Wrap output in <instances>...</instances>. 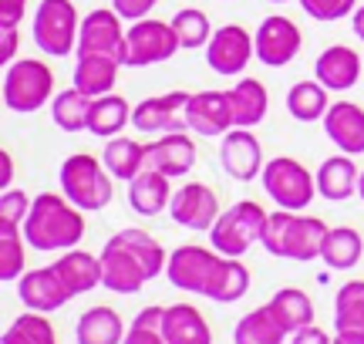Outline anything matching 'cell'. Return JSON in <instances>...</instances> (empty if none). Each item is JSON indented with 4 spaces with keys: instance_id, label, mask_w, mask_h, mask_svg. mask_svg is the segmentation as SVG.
<instances>
[{
    "instance_id": "6da1fadb",
    "label": "cell",
    "mask_w": 364,
    "mask_h": 344,
    "mask_svg": "<svg viewBox=\"0 0 364 344\" xmlns=\"http://www.w3.org/2000/svg\"><path fill=\"white\" fill-rule=\"evenodd\" d=\"M27 247L41 253L75 250L85 240V210H78L65 193H38L24 220Z\"/></svg>"
},
{
    "instance_id": "7a4b0ae2",
    "label": "cell",
    "mask_w": 364,
    "mask_h": 344,
    "mask_svg": "<svg viewBox=\"0 0 364 344\" xmlns=\"http://www.w3.org/2000/svg\"><path fill=\"white\" fill-rule=\"evenodd\" d=\"M327 230L331 226L321 216H300V213H290V210H277L267 220V230H263L260 243L270 257L311 264V260H321Z\"/></svg>"
},
{
    "instance_id": "3957f363",
    "label": "cell",
    "mask_w": 364,
    "mask_h": 344,
    "mask_svg": "<svg viewBox=\"0 0 364 344\" xmlns=\"http://www.w3.org/2000/svg\"><path fill=\"white\" fill-rule=\"evenodd\" d=\"M58 183L78 210L85 213H98L105 210L112 196H115V176L108 172V166L102 162V156H91V152H75L61 162L58 172Z\"/></svg>"
},
{
    "instance_id": "277c9868",
    "label": "cell",
    "mask_w": 364,
    "mask_h": 344,
    "mask_svg": "<svg viewBox=\"0 0 364 344\" xmlns=\"http://www.w3.org/2000/svg\"><path fill=\"white\" fill-rule=\"evenodd\" d=\"M54 71L41 58H17L4 68V105L14 115H31L51 105L54 98Z\"/></svg>"
},
{
    "instance_id": "5b68a950",
    "label": "cell",
    "mask_w": 364,
    "mask_h": 344,
    "mask_svg": "<svg viewBox=\"0 0 364 344\" xmlns=\"http://www.w3.org/2000/svg\"><path fill=\"white\" fill-rule=\"evenodd\" d=\"M270 213L263 210L257 199H240L230 210L220 213V220L209 230V247L220 250L223 257H243V253L260 243L263 230H267Z\"/></svg>"
},
{
    "instance_id": "8992f818",
    "label": "cell",
    "mask_w": 364,
    "mask_h": 344,
    "mask_svg": "<svg viewBox=\"0 0 364 344\" xmlns=\"http://www.w3.org/2000/svg\"><path fill=\"white\" fill-rule=\"evenodd\" d=\"M260 183L267 189V196L277 203V210H290L300 213L314 203L317 193V172H311L300 159L294 156H277V159H267L260 172Z\"/></svg>"
},
{
    "instance_id": "52a82bcc",
    "label": "cell",
    "mask_w": 364,
    "mask_h": 344,
    "mask_svg": "<svg viewBox=\"0 0 364 344\" xmlns=\"http://www.w3.org/2000/svg\"><path fill=\"white\" fill-rule=\"evenodd\" d=\"M81 17L71 0H41L34 14V44L48 58H65L78 51Z\"/></svg>"
},
{
    "instance_id": "ba28073f",
    "label": "cell",
    "mask_w": 364,
    "mask_h": 344,
    "mask_svg": "<svg viewBox=\"0 0 364 344\" xmlns=\"http://www.w3.org/2000/svg\"><path fill=\"white\" fill-rule=\"evenodd\" d=\"M179 34L172 21H159V17H142L129 24V51H125V68H149L169 61L179 51Z\"/></svg>"
},
{
    "instance_id": "9c48e42d",
    "label": "cell",
    "mask_w": 364,
    "mask_h": 344,
    "mask_svg": "<svg viewBox=\"0 0 364 344\" xmlns=\"http://www.w3.org/2000/svg\"><path fill=\"white\" fill-rule=\"evenodd\" d=\"M125 24L129 21L115 7H98V11L85 14L75 54H108L125 65V51H129V27Z\"/></svg>"
},
{
    "instance_id": "30bf717a",
    "label": "cell",
    "mask_w": 364,
    "mask_h": 344,
    "mask_svg": "<svg viewBox=\"0 0 364 344\" xmlns=\"http://www.w3.org/2000/svg\"><path fill=\"white\" fill-rule=\"evenodd\" d=\"M193 92H166L142 98L132 108V129L145 135H166V132H189L186 122V105Z\"/></svg>"
},
{
    "instance_id": "8fae6325",
    "label": "cell",
    "mask_w": 364,
    "mask_h": 344,
    "mask_svg": "<svg viewBox=\"0 0 364 344\" xmlns=\"http://www.w3.org/2000/svg\"><path fill=\"white\" fill-rule=\"evenodd\" d=\"M250 58H257V41L243 24H223L213 31L206 44V65L223 75V78H236L243 75Z\"/></svg>"
},
{
    "instance_id": "7c38bea8",
    "label": "cell",
    "mask_w": 364,
    "mask_h": 344,
    "mask_svg": "<svg viewBox=\"0 0 364 344\" xmlns=\"http://www.w3.org/2000/svg\"><path fill=\"white\" fill-rule=\"evenodd\" d=\"M220 250L213 247H199V243H182L169 253L166 264V277L172 280V287H179L186 294H206L209 277L220 264Z\"/></svg>"
},
{
    "instance_id": "4fadbf2b",
    "label": "cell",
    "mask_w": 364,
    "mask_h": 344,
    "mask_svg": "<svg viewBox=\"0 0 364 344\" xmlns=\"http://www.w3.org/2000/svg\"><path fill=\"white\" fill-rule=\"evenodd\" d=\"M253 41H257V61L267 68H287L304 48L300 27L284 14L263 17L260 27L253 31Z\"/></svg>"
},
{
    "instance_id": "5bb4252c",
    "label": "cell",
    "mask_w": 364,
    "mask_h": 344,
    "mask_svg": "<svg viewBox=\"0 0 364 344\" xmlns=\"http://www.w3.org/2000/svg\"><path fill=\"white\" fill-rule=\"evenodd\" d=\"M169 213L172 220L182 226V230H193V233H209L213 223L220 220V196L216 189L206 183H186L172 193V203H169Z\"/></svg>"
},
{
    "instance_id": "9a60e30c",
    "label": "cell",
    "mask_w": 364,
    "mask_h": 344,
    "mask_svg": "<svg viewBox=\"0 0 364 344\" xmlns=\"http://www.w3.org/2000/svg\"><path fill=\"white\" fill-rule=\"evenodd\" d=\"M186 122H189V132L203 139H223L226 132H233L236 115L230 92H196L186 105Z\"/></svg>"
},
{
    "instance_id": "2e32d148",
    "label": "cell",
    "mask_w": 364,
    "mask_h": 344,
    "mask_svg": "<svg viewBox=\"0 0 364 344\" xmlns=\"http://www.w3.org/2000/svg\"><path fill=\"white\" fill-rule=\"evenodd\" d=\"M17 297L27 311H41V314H54L58 307H65L68 301H75V294L68 291V284L61 280L58 267H38V270H24V277L17 280Z\"/></svg>"
},
{
    "instance_id": "e0dca14e",
    "label": "cell",
    "mask_w": 364,
    "mask_h": 344,
    "mask_svg": "<svg viewBox=\"0 0 364 344\" xmlns=\"http://www.w3.org/2000/svg\"><path fill=\"white\" fill-rule=\"evenodd\" d=\"M220 166L236 183H253L263 172V146L253 129H233L220 142Z\"/></svg>"
},
{
    "instance_id": "ac0fdd59",
    "label": "cell",
    "mask_w": 364,
    "mask_h": 344,
    "mask_svg": "<svg viewBox=\"0 0 364 344\" xmlns=\"http://www.w3.org/2000/svg\"><path fill=\"white\" fill-rule=\"evenodd\" d=\"M98 257H102V287H108L112 294H139L149 284V274L139 264V257L118 237L108 240Z\"/></svg>"
},
{
    "instance_id": "d6986e66",
    "label": "cell",
    "mask_w": 364,
    "mask_h": 344,
    "mask_svg": "<svg viewBox=\"0 0 364 344\" xmlns=\"http://www.w3.org/2000/svg\"><path fill=\"white\" fill-rule=\"evenodd\" d=\"M196 166V142L189 132H166L145 142V169H156L169 179L189 176Z\"/></svg>"
},
{
    "instance_id": "ffe728a7",
    "label": "cell",
    "mask_w": 364,
    "mask_h": 344,
    "mask_svg": "<svg viewBox=\"0 0 364 344\" xmlns=\"http://www.w3.org/2000/svg\"><path fill=\"white\" fill-rule=\"evenodd\" d=\"M364 71V58L348 44H331L321 58L314 61V78L324 85L327 92H351Z\"/></svg>"
},
{
    "instance_id": "44dd1931",
    "label": "cell",
    "mask_w": 364,
    "mask_h": 344,
    "mask_svg": "<svg viewBox=\"0 0 364 344\" xmlns=\"http://www.w3.org/2000/svg\"><path fill=\"white\" fill-rule=\"evenodd\" d=\"M324 135L344 156H364V108L358 102H334L324 115Z\"/></svg>"
},
{
    "instance_id": "7402d4cb",
    "label": "cell",
    "mask_w": 364,
    "mask_h": 344,
    "mask_svg": "<svg viewBox=\"0 0 364 344\" xmlns=\"http://www.w3.org/2000/svg\"><path fill=\"white\" fill-rule=\"evenodd\" d=\"M172 203V179L156 169H142L129 183V206L139 216H159Z\"/></svg>"
},
{
    "instance_id": "603a6c76",
    "label": "cell",
    "mask_w": 364,
    "mask_h": 344,
    "mask_svg": "<svg viewBox=\"0 0 364 344\" xmlns=\"http://www.w3.org/2000/svg\"><path fill=\"white\" fill-rule=\"evenodd\" d=\"M75 88L88 95V98H102V95L115 92L118 68H125L118 58L108 54H75Z\"/></svg>"
},
{
    "instance_id": "cb8c5ba5",
    "label": "cell",
    "mask_w": 364,
    "mask_h": 344,
    "mask_svg": "<svg viewBox=\"0 0 364 344\" xmlns=\"http://www.w3.org/2000/svg\"><path fill=\"white\" fill-rule=\"evenodd\" d=\"M358 179H361V172L354 166V156H331V159L321 162V169H317V193L331 203H344V199L358 196Z\"/></svg>"
},
{
    "instance_id": "d4e9b609",
    "label": "cell",
    "mask_w": 364,
    "mask_h": 344,
    "mask_svg": "<svg viewBox=\"0 0 364 344\" xmlns=\"http://www.w3.org/2000/svg\"><path fill=\"white\" fill-rule=\"evenodd\" d=\"M125 334H129L125 321L118 318L115 307L105 304L88 307L78 318V324H75V341L78 344H122Z\"/></svg>"
},
{
    "instance_id": "484cf974",
    "label": "cell",
    "mask_w": 364,
    "mask_h": 344,
    "mask_svg": "<svg viewBox=\"0 0 364 344\" xmlns=\"http://www.w3.org/2000/svg\"><path fill=\"white\" fill-rule=\"evenodd\" d=\"M162 334H166V344H213L209 321L203 318L199 307H193V304L166 307Z\"/></svg>"
},
{
    "instance_id": "4316f807",
    "label": "cell",
    "mask_w": 364,
    "mask_h": 344,
    "mask_svg": "<svg viewBox=\"0 0 364 344\" xmlns=\"http://www.w3.org/2000/svg\"><path fill=\"white\" fill-rule=\"evenodd\" d=\"M54 267H58L61 280L68 284V291L75 294V297L102 287V257H91V253L75 247V250L61 253V257L54 260Z\"/></svg>"
},
{
    "instance_id": "83f0119b",
    "label": "cell",
    "mask_w": 364,
    "mask_h": 344,
    "mask_svg": "<svg viewBox=\"0 0 364 344\" xmlns=\"http://www.w3.org/2000/svg\"><path fill=\"white\" fill-rule=\"evenodd\" d=\"M132 102L122 95L108 92L102 98L91 102V115H88V132L98 139H115L118 132H125L132 125Z\"/></svg>"
},
{
    "instance_id": "f1b7e54d",
    "label": "cell",
    "mask_w": 364,
    "mask_h": 344,
    "mask_svg": "<svg viewBox=\"0 0 364 344\" xmlns=\"http://www.w3.org/2000/svg\"><path fill=\"white\" fill-rule=\"evenodd\" d=\"M250 291V270L240 257H220V264L209 277V287L203 297L216 301V304H236L243 294Z\"/></svg>"
},
{
    "instance_id": "f546056e",
    "label": "cell",
    "mask_w": 364,
    "mask_h": 344,
    "mask_svg": "<svg viewBox=\"0 0 364 344\" xmlns=\"http://www.w3.org/2000/svg\"><path fill=\"white\" fill-rule=\"evenodd\" d=\"M233 98V115H236V129H257L267 119V108H270V92L267 85L257 78H240L230 88Z\"/></svg>"
},
{
    "instance_id": "4dcf8cb0",
    "label": "cell",
    "mask_w": 364,
    "mask_h": 344,
    "mask_svg": "<svg viewBox=\"0 0 364 344\" xmlns=\"http://www.w3.org/2000/svg\"><path fill=\"white\" fill-rule=\"evenodd\" d=\"M102 162L108 166V172L122 179V183H132L139 172L145 169V146L139 139H129V135H115V139H105L102 149Z\"/></svg>"
},
{
    "instance_id": "1f68e13d",
    "label": "cell",
    "mask_w": 364,
    "mask_h": 344,
    "mask_svg": "<svg viewBox=\"0 0 364 344\" xmlns=\"http://www.w3.org/2000/svg\"><path fill=\"white\" fill-rule=\"evenodd\" d=\"M361 257H364V237L354 226H331L327 230L321 260L331 270H351V267L361 264Z\"/></svg>"
},
{
    "instance_id": "d6a6232c",
    "label": "cell",
    "mask_w": 364,
    "mask_h": 344,
    "mask_svg": "<svg viewBox=\"0 0 364 344\" xmlns=\"http://www.w3.org/2000/svg\"><path fill=\"white\" fill-rule=\"evenodd\" d=\"M287 328L277 321V314L270 311V304L253 307L250 314L236 321L233 341L236 344H284Z\"/></svg>"
},
{
    "instance_id": "836d02e7",
    "label": "cell",
    "mask_w": 364,
    "mask_h": 344,
    "mask_svg": "<svg viewBox=\"0 0 364 344\" xmlns=\"http://www.w3.org/2000/svg\"><path fill=\"white\" fill-rule=\"evenodd\" d=\"M327 108H331V92H327L321 81H297L290 92H287V112L297 122L311 125V122H324Z\"/></svg>"
},
{
    "instance_id": "e575fe53",
    "label": "cell",
    "mask_w": 364,
    "mask_h": 344,
    "mask_svg": "<svg viewBox=\"0 0 364 344\" xmlns=\"http://www.w3.org/2000/svg\"><path fill=\"white\" fill-rule=\"evenodd\" d=\"M91 102L88 95L81 92V88H65V92H58L51 98V122L58 129H65V132H88V115H91Z\"/></svg>"
},
{
    "instance_id": "d590c367",
    "label": "cell",
    "mask_w": 364,
    "mask_h": 344,
    "mask_svg": "<svg viewBox=\"0 0 364 344\" xmlns=\"http://www.w3.org/2000/svg\"><path fill=\"white\" fill-rule=\"evenodd\" d=\"M267 304H270V311L277 314V321L287 328V334L314 324V301L307 297V291H300V287H280Z\"/></svg>"
},
{
    "instance_id": "8d00e7d4",
    "label": "cell",
    "mask_w": 364,
    "mask_h": 344,
    "mask_svg": "<svg viewBox=\"0 0 364 344\" xmlns=\"http://www.w3.org/2000/svg\"><path fill=\"white\" fill-rule=\"evenodd\" d=\"M115 237L122 240V243H125L135 257H139V264L145 267L149 280H156L159 274H166L169 253H166V247H162L152 233H145V230H139V226H125V230H118Z\"/></svg>"
},
{
    "instance_id": "74e56055",
    "label": "cell",
    "mask_w": 364,
    "mask_h": 344,
    "mask_svg": "<svg viewBox=\"0 0 364 344\" xmlns=\"http://www.w3.org/2000/svg\"><path fill=\"white\" fill-rule=\"evenodd\" d=\"M24 226L11 223V220H0V280L11 284V280L24 277Z\"/></svg>"
},
{
    "instance_id": "f35d334b",
    "label": "cell",
    "mask_w": 364,
    "mask_h": 344,
    "mask_svg": "<svg viewBox=\"0 0 364 344\" xmlns=\"http://www.w3.org/2000/svg\"><path fill=\"white\" fill-rule=\"evenodd\" d=\"M0 344H58V334H54V324L48 321V314L24 311L21 318L11 321V328L4 331Z\"/></svg>"
},
{
    "instance_id": "ab89813d",
    "label": "cell",
    "mask_w": 364,
    "mask_h": 344,
    "mask_svg": "<svg viewBox=\"0 0 364 344\" xmlns=\"http://www.w3.org/2000/svg\"><path fill=\"white\" fill-rule=\"evenodd\" d=\"M334 328L364 331V280H348L334 294Z\"/></svg>"
},
{
    "instance_id": "60d3db41",
    "label": "cell",
    "mask_w": 364,
    "mask_h": 344,
    "mask_svg": "<svg viewBox=\"0 0 364 344\" xmlns=\"http://www.w3.org/2000/svg\"><path fill=\"white\" fill-rule=\"evenodd\" d=\"M172 27H176L179 44L186 48V51H199V48H206L209 38H213L209 14L199 11V7H182V11L172 17Z\"/></svg>"
},
{
    "instance_id": "b9f144b4",
    "label": "cell",
    "mask_w": 364,
    "mask_h": 344,
    "mask_svg": "<svg viewBox=\"0 0 364 344\" xmlns=\"http://www.w3.org/2000/svg\"><path fill=\"white\" fill-rule=\"evenodd\" d=\"M354 7H358V0H300V11L307 14L311 21H321V24L351 17Z\"/></svg>"
},
{
    "instance_id": "7bdbcfd3",
    "label": "cell",
    "mask_w": 364,
    "mask_h": 344,
    "mask_svg": "<svg viewBox=\"0 0 364 344\" xmlns=\"http://www.w3.org/2000/svg\"><path fill=\"white\" fill-rule=\"evenodd\" d=\"M31 206H34V199L27 196L24 189H14L11 186V189H4V193H0V220H11V223L24 226Z\"/></svg>"
},
{
    "instance_id": "ee69618b",
    "label": "cell",
    "mask_w": 364,
    "mask_h": 344,
    "mask_svg": "<svg viewBox=\"0 0 364 344\" xmlns=\"http://www.w3.org/2000/svg\"><path fill=\"white\" fill-rule=\"evenodd\" d=\"M159 0H112V7H115L125 21H142V17H149L152 14V7H156Z\"/></svg>"
},
{
    "instance_id": "f6af8a7d",
    "label": "cell",
    "mask_w": 364,
    "mask_h": 344,
    "mask_svg": "<svg viewBox=\"0 0 364 344\" xmlns=\"http://www.w3.org/2000/svg\"><path fill=\"white\" fill-rule=\"evenodd\" d=\"M122 344H166V334H162V328H152V324H132Z\"/></svg>"
},
{
    "instance_id": "bcb514c9",
    "label": "cell",
    "mask_w": 364,
    "mask_h": 344,
    "mask_svg": "<svg viewBox=\"0 0 364 344\" xmlns=\"http://www.w3.org/2000/svg\"><path fill=\"white\" fill-rule=\"evenodd\" d=\"M21 51V34L17 27H0V65H14V58Z\"/></svg>"
},
{
    "instance_id": "7dc6e473",
    "label": "cell",
    "mask_w": 364,
    "mask_h": 344,
    "mask_svg": "<svg viewBox=\"0 0 364 344\" xmlns=\"http://www.w3.org/2000/svg\"><path fill=\"white\" fill-rule=\"evenodd\" d=\"M27 14V0H0V27H17Z\"/></svg>"
},
{
    "instance_id": "c3c4849f",
    "label": "cell",
    "mask_w": 364,
    "mask_h": 344,
    "mask_svg": "<svg viewBox=\"0 0 364 344\" xmlns=\"http://www.w3.org/2000/svg\"><path fill=\"white\" fill-rule=\"evenodd\" d=\"M290 344H331V334L324 328H317V324H307V328L290 334Z\"/></svg>"
},
{
    "instance_id": "681fc988",
    "label": "cell",
    "mask_w": 364,
    "mask_h": 344,
    "mask_svg": "<svg viewBox=\"0 0 364 344\" xmlns=\"http://www.w3.org/2000/svg\"><path fill=\"white\" fill-rule=\"evenodd\" d=\"M14 186V159L7 149H0V189H11Z\"/></svg>"
},
{
    "instance_id": "f907efd6",
    "label": "cell",
    "mask_w": 364,
    "mask_h": 344,
    "mask_svg": "<svg viewBox=\"0 0 364 344\" xmlns=\"http://www.w3.org/2000/svg\"><path fill=\"white\" fill-rule=\"evenodd\" d=\"M351 31H354V38H361L364 41V4H358L351 14Z\"/></svg>"
},
{
    "instance_id": "816d5d0a",
    "label": "cell",
    "mask_w": 364,
    "mask_h": 344,
    "mask_svg": "<svg viewBox=\"0 0 364 344\" xmlns=\"http://www.w3.org/2000/svg\"><path fill=\"white\" fill-rule=\"evenodd\" d=\"M331 344H364V331H338Z\"/></svg>"
},
{
    "instance_id": "f5cc1de1",
    "label": "cell",
    "mask_w": 364,
    "mask_h": 344,
    "mask_svg": "<svg viewBox=\"0 0 364 344\" xmlns=\"http://www.w3.org/2000/svg\"><path fill=\"white\" fill-rule=\"evenodd\" d=\"M358 196H361V203H364V169H361V179H358Z\"/></svg>"
},
{
    "instance_id": "db71d44e",
    "label": "cell",
    "mask_w": 364,
    "mask_h": 344,
    "mask_svg": "<svg viewBox=\"0 0 364 344\" xmlns=\"http://www.w3.org/2000/svg\"><path fill=\"white\" fill-rule=\"evenodd\" d=\"M270 4H287V0H270Z\"/></svg>"
}]
</instances>
